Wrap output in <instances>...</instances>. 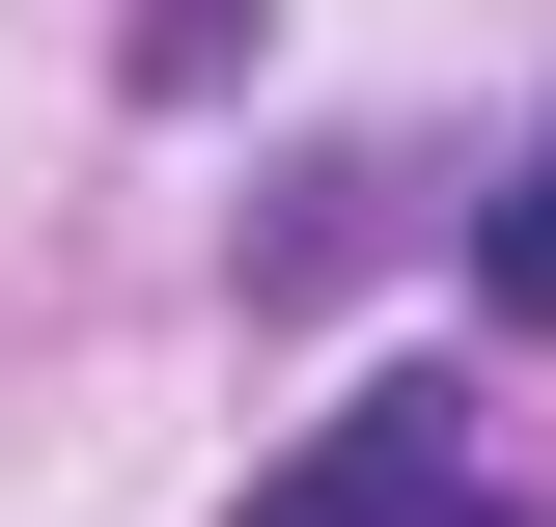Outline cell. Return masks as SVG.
<instances>
[{
  "label": "cell",
  "mask_w": 556,
  "mask_h": 527,
  "mask_svg": "<svg viewBox=\"0 0 556 527\" xmlns=\"http://www.w3.org/2000/svg\"><path fill=\"white\" fill-rule=\"evenodd\" d=\"M473 306H501V333H556V139L501 167V222H473Z\"/></svg>",
  "instance_id": "obj_2"
},
{
  "label": "cell",
  "mask_w": 556,
  "mask_h": 527,
  "mask_svg": "<svg viewBox=\"0 0 556 527\" xmlns=\"http://www.w3.org/2000/svg\"><path fill=\"white\" fill-rule=\"evenodd\" d=\"M223 527H556V500H501V472H473V389H362L334 445L278 472V500H223Z\"/></svg>",
  "instance_id": "obj_1"
},
{
  "label": "cell",
  "mask_w": 556,
  "mask_h": 527,
  "mask_svg": "<svg viewBox=\"0 0 556 527\" xmlns=\"http://www.w3.org/2000/svg\"><path fill=\"white\" fill-rule=\"evenodd\" d=\"M223 28H251V0H139V83H223Z\"/></svg>",
  "instance_id": "obj_3"
}]
</instances>
